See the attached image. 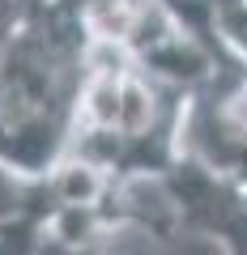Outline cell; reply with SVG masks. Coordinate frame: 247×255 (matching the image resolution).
<instances>
[{"mask_svg": "<svg viewBox=\"0 0 247 255\" xmlns=\"http://www.w3.org/2000/svg\"><path fill=\"white\" fill-rule=\"evenodd\" d=\"M192 94L141 73L115 43H94L77 132L64 157L98 166L111 183H162L183 157Z\"/></svg>", "mask_w": 247, "mask_h": 255, "instance_id": "obj_1", "label": "cell"}, {"mask_svg": "<svg viewBox=\"0 0 247 255\" xmlns=\"http://www.w3.org/2000/svg\"><path fill=\"white\" fill-rule=\"evenodd\" d=\"M179 213V234H205L226 255H247V200L222 174L183 153L162 179Z\"/></svg>", "mask_w": 247, "mask_h": 255, "instance_id": "obj_2", "label": "cell"}, {"mask_svg": "<svg viewBox=\"0 0 247 255\" xmlns=\"http://www.w3.org/2000/svg\"><path fill=\"white\" fill-rule=\"evenodd\" d=\"M55 213L51 183L0 166V255H34Z\"/></svg>", "mask_w": 247, "mask_h": 255, "instance_id": "obj_3", "label": "cell"}, {"mask_svg": "<svg viewBox=\"0 0 247 255\" xmlns=\"http://www.w3.org/2000/svg\"><path fill=\"white\" fill-rule=\"evenodd\" d=\"M0 30H4V0H0Z\"/></svg>", "mask_w": 247, "mask_h": 255, "instance_id": "obj_4", "label": "cell"}, {"mask_svg": "<svg viewBox=\"0 0 247 255\" xmlns=\"http://www.w3.org/2000/svg\"><path fill=\"white\" fill-rule=\"evenodd\" d=\"M107 255H115V251H107Z\"/></svg>", "mask_w": 247, "mask_h": 255, "instance_id": "obj_5", "label": "cell"}]
</instances>
